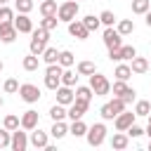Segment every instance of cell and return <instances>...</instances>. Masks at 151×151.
<instances>
[{
  "label": "cell",
  "mask_w": 151,
  "mask_h": 151,
  "mask_svg": "<svg viewBox=\"0 0 151 151\" xmlns=\"http://www.w3.org/2000/svg\"><path fill=\"white\" fill-rule=\"evenodd\" d=\"M54 92H57V104H61V106H68V104H73V99H76V92H73V87L59 85Z\"/></svg>",
  "instance_id": "5bb4252c"
},
{
  "label": "cell",
  "mask_w": 151,
  "mask_h": 151,
  "mask_svg": "<svg viewBox=\"0 0 151 151\" xmlns=\"http://www.w3.org/2000/svg\"><path fill=\"white\" fill-rule=\"evenodd\" d=\"M92 94H94V92H92V87H90V85H78V87H76V97H78V99L90 101V99H92Z\"/></svg>",
  "instance_id": "4dcf8cb0"
},
{
  "label": "cell",
  "mask_w": 151,
  "mask_h": 151,
  "mask_svg": "<svg viewBox=\"0 0 151 151\" xmlns=\"http://www.w3.org/2000/svg\"><path fill=\"white\" fill-rule=\"evenodd\" d=\"M9 139H12V132H9L7 127H2V130H0V149L9 146Z\"/></svg>",
  "instance_id": "7bdbcfd3"
},
{
  "label": "cell",
  "mask_w": 151,
  "mask_h": 151,
  "mask_svg": "<svg viewBox=\"0 0 151 151\" xmlns=\"http://www.w3.org/2000/svg\"><path fill=\"white\" fill-rule=\"evenodd\" d=\"M78 9H80L78 0H66V2H61V5L57 7V19L68 24V21H73V19L78 17Z\"/></svg>",
  "instance_id": "7a4b0ae2"
},
{
  "label": "cell",
  "mask_w": 151,
  "mask_h": 151,
  "mask_svg": "<svg viewBox=\"0 0 151 151\" xmlns=\"http://www.w3.org/2000/svg\"><path fill=\"white\" fill-rule=\"evenodd\" d=\"M2 125H5L9 132H12V130H17V127H19V116H14V113L5 116V123H2Z\"/></svg>",
  "instance_id": "74e56055"
},
{
  "label": "cell",
  "mask_w": 151,
  "mask_h": 151,
  "mask_svg": "<svg viewBox=\"0 0 151 151\" xmlns=\"http://www.w3.org/2000/svg\"><path fill=\"white\" fill-rule=\"evenodd\" d=\"M50 134H52L54 139H61V137H66V134H68V125H66L64 120H54V125H52Z\"/></svg>",
  "instance_id": "ffe728a7"
},
{
  "label": "cell",
  "mask_w": 151,
  "mask_h": 151,
  "mask_svg": "<svg viewBox=\"0 0 151 151\" xmlns=\"http://www.w3.org/2000/svg\"><path fill=\"white\" fill-rule=\"evenodd\" d=\"M149 123H151V113H149Z\"/></svg>",
  "instance_id": "f5cc1de1"
},
{
  "label": "cell",
  "mask_w": 151,
  "mask_h": 151,
  "mask_svg": "<svg viewBox=\"0 0 151 151\" xmlns=\"http://www.w3.org/2000/svg\"><path fill=\"white\" fill-rule=\"evenodd\" d=\"M0 40L5 45H9V42L17 40V28H14L12 21H0Z\"/></svg>",
  "instance_id": "9a60e30c"
},
{
  "label": "cell",
  "mask_w": 151,
  "mask_h": 151,
  "mask_svg": "<svg viewBox=\"0 0 151 151\" xmlns=\"http://www.w3.org/2000/svg\"><path fill=\"white\" fill-rule=\"evenodd\" d=\"M130 61H132V64H130L132 73H146V71H149V59H146V57H132Z\"/></svg>",
  "instance_id": "d6986e66"
},
{
  "label": "cell",
  "mask_w": 151,
  "mask_h": 151,
  "mask_svg": "<svg viewBox=\"0 0 151 151\" xmlns=\"http://www.w3.org/2000/svg\"><path fill=\"white\" fill-rule=\"evenodd\" d=\"M113 76H116V80H127V78L132 76V68H130L127 64H120V61H118V66H116V73H113Z\"/></svg>",
  "instance_id": "83f0119b"
},
{
  "label": "cell",
  "mask_w": 151,
  "mask_h": 151,
  "mask_svg": "<svg viewBox=\"0 0 151 151\" xmlns=\"http://www.w3.org/2000/svg\"><path fill=\"white\" fill-rule=\"evenodd\" d=\"M12 19H14V9L0 5V21H12Z\"/></svg>",
  "instance_id": "b9f144b4"
},
{
  "label": "cell",
  "mask_w": 151,
  "mask_h": 151,
  "mask_svg": "<svg viewBox=\"0 0 151 151\" xmlns=\"http://www.w3.org/2000/svg\"><path fill=\"white\" fill-rule=\"evenodd\" d=\"M127 144H130V137L125 134V132H116L113 137H111V149H118V151H123V149H127Z\"/></svg>",
  "instance_id": "ac0fdd59"
},
{
  "label": "cell",
  "mask_w": 151,
  "mask_h": 151,
  "mask_svg": "<svg viewBox=\"0 0 151 151\" xmlns=\"http://www.w3.org/2000/svg\"><path fill=\"white\" fill-rule=\"evenodd\" d=\"M14 9L19 14H28L33 9V0H14Z\"/></svg>",
  "instance_id": "1f68e13d"
},
{
  "label": "cell",
  "mask_w": 151,
  "mask_h": 151,
  "mask_svg": "<svg viewBox=\"0 0 151 151\" xmlns=\"http://www.w3.org/2000/svg\"><path fill=\"white\" fill-rule=\"evenodd\" d=\"M149 149H151V142H149Z\"/></svg>",
  "instance_id": "db71d44e"
},
{
  "label": "cell",
  "mask_w": 151,
  "mask_h": 151,
  "mask_svg": "<svg viewBox=\"0 0 151 151\" xmlns=\"http://www.w3.org/2000/svg\"><path fill=\"white\" fill-rule=\"evenodd\" d=\"M57 0H40V14L42 17H52V14H57Z\"/></svg>",
  "instance_id": "7402d4cb"
},
{
  "label": "cell",
  "mask_w": 151,
  "mask_h": 151,
  "mask_svg": "<svg viewBox=\"0 0 151 151\" xmlns=\"http://www.w3.org/2000/svg\"><path fill=\"white\" fill-rule=\"evenodd\" d=\"M61 66L59 64H47V68H45V87L47 90H57L59 85H61Z\"/></svg>",
  "instance_id": "5b68a950"
},
{
  "label": "cell",
  "mask_w": 151,
  "mask_h": 151,
  "mask_svg": "<svg viewBox=\"0 0 151 151\" xmlns=\"http://www.w3.org/2000/svg\"><path fill=\"white\" fill-rule=\"evenodd\" d=\"M2 104H5V99H2V97H0V109H2Z\"/></svg>",
  "instance_id": "f907efd6"
},
{
  "label": "cell",
  "mask_w": 151,
  "mask_h": 151,
  "mask_svg": "<svg viewBox=\"0 0 151 151\" xmlns=\"http://www.w3.org/2000/svg\"><path fill=\"white\" fill-rule=\"evenodd\" d=\"M109 59L111 61H120V47L118 50H109Z\"/></svg>",
  "instance_id": "bcb514c9"
},
{
  "label": "cell",
  "mask_w": 151,
  "mask_h": 151,
  "mask_svg": "<svg viewBox=\"0 0 151 151\" xmlns=\"http://www.w3.org/2000/svg\"><path fill=\"white\" fill-rule=\"evenodd\" d=\"M111 90H113V97H123V92L127 90V85H125V80H116L111 85Z\"/></svg>",
  "instance_id": "ab89813d"
},
{
  "label": "cell",
  "mask_w": 151,
  "mask_h": 151,
  "mask_svg": "<svg viewBox=\"0 0 151 151\" xmlns=\"http://www.w3.org/2000/svg\"><path fill=\"white\" fill-rule=\"evenodd\" d=\"M144 17H146V26H149V28H151V9H149V12H146V14H144Z\"/></svg>",
  "instance_id": "7dc6e473"
},
{
  "label": "cell",
  "mask_w": 151,
  "mask_h": 151,
  "mask_svg": "<svg viewBox=\"0 0 151 151\" xmlns=\"http://www.w3.org/2000/svg\"><path fill=\"white\" fill-rule=\"evenodd\" d=\"M149 7H151L149 0H132V12H134V14H146Z\"/></svg>",
  "instance_id": "d6a6232c"
},
{
  "label": "cell",
  "mask_w": 151,
  "mask_h": 151,
  "mask_svg": "<svg viewBox=\"0 0 151 151\" xmlns=\"http://www.w3.org/2000/svg\"><path fill=\"white\" fill-rule=\"evenodd\" d=\"M21 66H24V71H35V68L40 66V59H38V54H28V57H24Z\"/></svg>",
  "instance_id": "484cf974"
},
{
  "label": "cell",
  "mask_w": 151,
  "mask_h": 151,
  "mask_svg": "<svg viewBox=\"0 0 151 151\" xmlns=\"http://www.w3.org/2000/svg\"><path fill=\"white\" fill-rule=\"evenodd\" d=\"M134 118H137V113H134V111H127V109H125V111H120V113H118V116L113 118V125H116V130L125 132V130H127V127H130V125L134 123Z\"/></svg>",
  "instance_id": "30bf717a"
},
{
  "label": "cell",
  "mask_w": 151,
  "mask_h": 151,
  "mask_svg": "<svg viewBox=\"0 0 151 151\" xmlns=\"http://www.w3.org/2000/svg\"><path fill=\"white\" fill-rule=\"evenodd\" d=\"M7 2H9V0H0V5H7Z\"/></svg>",
  "instance_id": "681fc988"
},
{
  "label": "cell",
  "mask_w": 151,
  "mask_h": 151,
  "mask_svg": "<svg viewBox=\"0 0 151 151\" xmlns=\"http://www.w3.org/2000/svg\"><path fill=\"white\" fill-rule=\"evenodd\" d=\"M9 149H12V151H26V149H28V134H26V132H21L19 127H17V130H12Z\"/></svg>",
  "instance_id": "8fae6325"
},
{
  "label": "cell",
  "mask_w": 151,
  "mask_h": 151,
  "mask_svg": "<svg viewBox=\"0 0 151 151\" xmlns=\"http://www.w3.org/2000/svg\"><path fill=\"white\" fill-rule=\"evenodd\" d=\"M132 57H137V50L132 45H120V61H130Z\"/></svg>",
  "instance_id": "e575fe53"
},
{
  "label": "cell",
  "mask_w": 151,
  "mask_h": 151,
  "mask_svg": "<svg viewBox=\"0 0 151 151\" xmlns=\"http://www.w3.org/2000/svg\"><path fill=\"white\" fill-rule=\"evenodd\" d=\"M57 24H59L57 14H52V17H42V19H40V26H42L45 31H54V28H57Z\"/></svg>",
  "instance_id": "836d02e7"
},
{
  "label": "cell",
  "mask_w": 151,
  "mask_h": 151,
  "mask_svg": "<svg viewBox=\"0 0 151 151\" xmlns=\"http://www.w3.org/2000/svg\"><path fill=\"white\" fill-rule=\"evenodd\" d=\"M101 40H104V45H106L109 50H118V47L123 45V35H120L113 26H106V31H104Z\"/></svg>",
  "instance_id": "9c48e42d"
},
{
  "label": "cell",
  "mask_w": 151,
  "mask_h": 151,
  "mask_svg": "<svg viewBox=\"0 0 151 151\" xmlns=\"http://www.w3.org/2000/svg\"><path fill=\"white\" fill-rule=\"evenodd\" d=\"M99 21H101L104 26H113V24H116L118 19H116V14H113L111 9H104V12L99 14Z\"/></svg>",
  "instance_id": "8d00e7d4"
},
{
  "label": "cell",
  "mask_w": 151,
  "mask_h": 151,
  "mask_svg": "<svg viewBox=\"0 0 151 151\" xmlns=\"http://www.w3.org/2000/svg\"><path fill=\"white\" fill-rule=\"evenodd\" d=\"M28 144H31V146H35V149H45V146H47V132H42V130H35V127H33Z\"/></svg>",
  "instance_id": "e0dca14e"
},
{
  "label": "cell",
  "mask_w": 151,
  "mask_h": 151,
  "mask_svg": "<svg viewBox=\"0 0 151 151\" xmlns=\"http://www.w3.org/2000/svg\"><path fill=\"white\" fill-rule=\"evenodd\" d=\"M38 111H33V109H28V111H24L21 113V118H19V127L21 130H33V127H38Z\"/></svg>",
  "instance_id": "7c38bea8"
},
{
  "label": "cell",
  "mask_w": 151,
  "mask_h": 151,
  "mask_svg": "<svg viewBox=\"0 0 151 151\" xmlns=\"http://www.w3.org/2000/svg\"><path fill=\"white\" fill-rule=\"evenodd\" d=\"M33 33V38H31V45H28V50H31V54H42V50L47 47V40H50V31H45L42 26L38 28V31H31Z\"/></svg>",
  "instance_id": "6da1fadb"
},
{
  "label": "cell",
  "mask_w": 151,
  "mask_h": 151,
  "mask_svg": "<svg viewBox=\"0 0 151 151\" xmlns=\"http://www.w3.org/2000/svg\"><path fill=\"white\" fill-rule=\"evenodd\" d=\"M149 2H151V0H149Z\"/></svg>",
  "instance_id": "11a10c76"
},
{
  "label": "cell",
  "mask_w": 151,
  "mask_h": 151,
  "mask_svg": "<svg viewBox=\"0 0 151 151\" xmlns=\"http://www.w3.org/2000/svg\"><path fill=\"white\" fill-rule=\"evenodd\" d=\"M12 24H14L17 33H31V31H33V21L28 19V14H17V17L12 19Z\"/></svg>",
  "instance_id": "2e32d148"
},
{
  "label": "cell",
  "mask_w": 151,
  "mask_h": 151,
  "mask_svg": "<svg viewBox=\"0 0 151 151\" xmlns=\"http://www.w3.org/2000/svg\"><path fill=\"white\" fill-rule=\"evenodd\" d=\"M97 71V66H94V61H78V76H92Z\"/></svg>",
  "instance_id": "4316f807"
},
{
  "label": "cell",
  "mask_w": 151,
  "mask_h": 151,
  "mask_svg": "<svg viewBox=\"0 0 151 151\" xmlns=\"http://www.w3.org/2000/svg\"><path fill=\"white\" fill-rule=\"evenodd\" d=\"M118 26H116V31L120 33V35H130L132 31H134V21L132 19H120V21H116Z\"/></svg>",
  "instance_id": "603a6c76"
},
{
  "label": "cell",
  "mask_w": 151,
  "mask_h": 151,
  "mask_svg": "<svg viewBox=\"0 0 151 151\" xmlns=\"http://www.w3.org/2000/svg\"><path fill=\"white\" fill-rule=\"evenodd\" d=\"M68 132H71L73 137H85V132H87V125L83 123V118H78V120H71V127H68Z\"/></svg>",
  "instance_id": "44dd1931"
},
{
  "label": "cell",
  "mask_w": 151,
  "mask_h": 151,
  "mask_svg": "<svg viewBox=\"0 0 151 151\" xmlns=\"http://www.w3.org/2000/svg\"><path fill=\"white\" fill-rule=\"evenodd\" d=\"M19 97H21L26 104H35L42 94H40V87H38V85H33V83H24V85H19Z\"/></svg>",
  "instance_id": "52a82bcc"
},
{
  "label": "cell",
  "mask_w": 151,
  "mask_h": 151,
  "mask_svg": "<svg viewBox=\"0 0 151 151\" xmlns=\"http://www.w3.org/2000/svg\"><path fill=\"white\" fill-rule=\"evenodd\" d=\"M144 132H146V134H149V139H151V123L146 125V130H144Z\"/></svg>",
  "instance_id": "c3c4849f"
},
{
  "label": "cell",
  "mask_w": 151,
  "mask_h": 151,
  "mask_svg": "<svg viewBox=\"0 0 151 151\" xmlns=\"http://www.w3.org/2000/svg\"><path fill=\"white\" fill-rule=\"evenodd\" d=\"M73 61H76V57H73V52H68V50H64V52H59V66L61 68H68V66H73Z\"/></svg>",
  "instance_id": "d4e9b609"
},
{
  "label": "cell",
  "mask_w": 151,
  "mask_h": 151,
  "mask_svg": "<svg viewBox=\"0 0 151 151\" xmlns=\"http://www.w3.org/2000/svg\"><path fill=\"white\" fill-rule=\"evenodd\" d=\"M90 109V101H85V99H73V104H68V111H66V118H71V120H78V118H83L85 116V111Z\"/></svg>",
  "instance_id": "ba28073f"
},
{
  "label": "cell",
  "mask_w": 151,
  "mask_h": 151,
  "mask_svg": "<svg viewBox=\"0 0 151 151\" xmlns=\"http://www.w3.org/2000/svg\"><path fill=\"white\" fill-rule=\"evenodd\" d=\"M50 118H52V120H64V118H66V109H64L61 104H54V106L50 109Z\"/></svg>",
  "instance_id": "d590c367"
},
{
  "label": "cell",
  "mask_w": 151,
  "mask_h": 151,
  "mask_svg": "<svg viewBox=\"0 0 151 151\" xmlns=\"http://www.w3.org/2000/svg\"><path fill=\"white\" fill-rule=\"evenodd\" d=\"M125 106H127V104H125L120 97H113L111 101H106V104L99 109V113H101V118H104V120H113L120 111H125Z\"/></svg>",
  "instance_id": "277c9868"
},
{
  "label": "cell",
  "mask_w": 151,
  "mask_h": 151,
  "mask_svg": "<svg viewBox=\"0 0 151 151\" xmlns=\"http://www.w3.org/2000/svg\"><path fill=\"white\" fill-rule=\"evenodd\" d=\"M134 113H137V116H149V113H151V104H149V101H137Z\"/></svg>",
  "instance_id": "f35d334b"
},
{
  "label": "cell",
  "mask_w": 151,
  "mask_h": 151,
  "mask_svg": "<svg viewBox=\"0 0 151 151\" xmlns=\"http://www.w3.org/2000/svg\"><path fill=\"white\" fill-rule=\"evenodd\" d=\"M40 57H42L45 64H57V61H59V52H57V47H45Z\"/></svg>",
  "instance_id": "cb8c5ba5"
},
{
  "label": "cell",
  "mask_w": 151,
  "mask_h": 151,
  "mask_svg": "<svg viewBox=\"0 0 151 151\" xmlns=\"http://www.w3.org/2000/svg\"><path fill=\"white\" fill-rule=\"evenodd\" d=\"M134 94H137V92H134V90H132V87H127V90H125V92H123V97H120V99H123V101H125V104H130V101H132V99H134Z\"/></svg>",
  "instance_id": "f6af8a7d"
},
{
  "label": "cell",
  "mask_w": 151,
  "mask_h": 151,
  "mask_svg": "<svg viewBox=\"0 0 151 151\" xmlns=\"http://www.w3.org/2000/svg\"><path fill=\"white\" fill-rule=\"evenodd\" d=\"M125 132H127V137H142V134H144V130H142L137 123H132V125H130Z\"/></svg>",
  "instance_id": "ee69618b"
},
{
  "label": "cell",
  "mask_w": 151,
  "mask_h": 151,
  "mask_svg": "<svg viewBox=\"0 0 151 151\" xmlns=\"http://www.w3.org/2000/svg\"><path fill=\"white\" fill-rule=\"evenodd\" d=\"M85 137H87V144L90 146H101L104 139H106V125L104 123H94L92 127H87Z\"/></svg>",
  "instance_id": "8992f818"
},
{
  "label": "cell",
  "mask_w": 151,
  "mask_h": 151,
  "mask_svg": "<svg viewBox=\"0 0 151 151\" xmlns=\"http://www.w3.org/2000/svg\"><path fill=\"white\" fill-rule=\"evenodd\" d=\"M2 66H5V64H2V59H0V71H2Z\"/></svg>",
  "instance_id": "816d5d0a"
},
{
  "label": "cell",
  "mask_w": 151,
  "mask_h": 151,
  "mask_svg": "<svg viewBox=\"0 0 151 151\" xmlns=\"http://www.w3.org/2000/svg\"><path fill=\"white\" fill-rule=\"evenodd\" d=\"M61 85L76 87V85H78V73H73V71H61Z\"/></svg>",
  "instance_id": "f1b7e54d"
},
{
  "label": "cell",
  "mask_w": 151,
  "mask_h": 151,
  "mask_svg": "<svg viewBox=\"0 0 151 151\" xmlns=\"http://www.w3.org/2000/svg\"><path fill=\"white\" fill-rule=\"evenodd\" d=\"M90 87H92L94 97H106V94L111 92V83H109V78L101 76V73H97V71L90 76Z\"/></svg>",
  "instance_id": "3957f363"
},
{
  "label": "cell",
  "mask_w": 151,
  "mask_h": 151,
  "mask_svg": "<svg viewBox=\"0 0 151 151\" xmlns=\"http://www.w3.org/2000/svg\"><path fill=\"white\" fill-rule=\"evenodd\" d=\"M83 24H85V28L92 33V31H97L99 26H101V21H99V17H94V14H87V17H83Z\"/></svg>",
  "instance_id": "f546056e"
},
{
  "label": "cell",
  "mask_w": 151,
  "mask_h": 151,
  "mask_svg": "<svg viewBox=\"0 0 151 151\" xmlns=\"http://www.w3.org/2000/svg\"><path fill=\"white\" fill-rule=\"evenodd\" d=\"M2 90H5L7 94H12V92H19V83H17L14 78H7V80H5V87H2Z\"/></svg>",
  "instance_id": "60d3db41"
},
{
  "label": "cell",
  "mask_w": 151,
  "mask_h": 151,
  "mask_svg": "<svg viewBox=\"0 0 151 151\" xmlns=\"http://www.w3.org/2000/svg\"><path fill=\"white\" fill-rule=\"evenodd\" d=\"M68 33H71L73 38H78V40H87V35H90V31L85 28L83 19H73V21H68Z\"/></svg>",
  "instance_id": "4fadbf2b"
}]
</instances>
